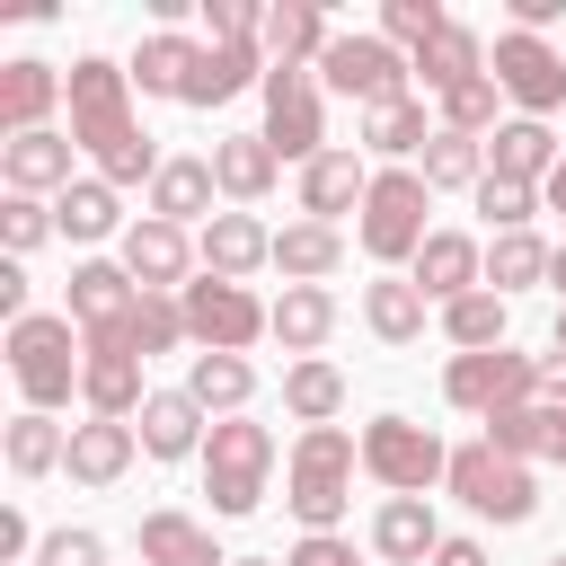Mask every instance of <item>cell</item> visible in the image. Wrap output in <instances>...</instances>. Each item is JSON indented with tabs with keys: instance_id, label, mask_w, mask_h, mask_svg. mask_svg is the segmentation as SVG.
I'll return each instance as SVG.
<instances>
[{
	"instance_id": "bcb514c9",
	"label": "cell",
	"mask_w": 566,
	"mask_h": 566,
	"mask_svg": "<svg viewBox=\"0 0 566 566\" xmlns=\"http://www.w3.org/2000/svg\"><path fill=\"white\" fill-rule=\"evenodd\" d=\"M442 27H451V18H442L433 0H389V9H380V44H416V53H424Z\"/></svg>"
},
{
	"instance_id": "f6af8a7d",
	"label": "cell",
	"mask_w": 566,
	"mask_h": 566,
	"mask_svg": "<svg viewBox=\"0 0 566 566\" xmlns=\"http://www.w3.org/2000/svg\"><path fill=\"white\" fill-rule=\"evenodd\" d=\"M478 212L495 221V239H513V230L539 212V186H522V177H478Z\"/></svg>"
},
{
	"instance_id": "681fc988",
	"label": "cell",
	"mask_w": 566,
	"mask_h": 566,
	"mask_svg": "<svg viewBox=\"0 0 566 566\" xmlns=\"http://www.w3.org/2000/svg\"><path fill=\"white\" fill-rule=\"evenodd\" d=\"M35 566H106V539H97V531H53V539L35 548Z\"/></svg>"
},
{
	"instance_id": "f907efd6",
	"label": "cell",
	"mask_w": 566,
	"mask_h": 566,
	"mask_svg": "<svg viewBox=\"0 0 566 566\" xmlns=\"http://www.w3.org/2000/svg\"><path fill=\"white\" fill-rule=\"evenodd\" d=\"M283 566H354V548H345L336 531H310V539H301V548H292Z\"/></svg>"
},
{
	"instance_id": "8992f818",
	"label": "cell",
	"mask_w": 566,
	"mask_h": 566,
	"mask_svg": "<svg viewBox=\"0 0 566 566\" xmlns=\"http://www.w3.org/2000/svg\"><path fill=\"white\" fill-rule=\"evenodd\" d=\"M424 168H380L371 177V195H363V256H380V265H416V248L433 239L424 230Z\"/></svg>"
},
{
	"instance_id": "277c9868",
	"label": "cell",
	"mask_w": 566,
	"mask_h": 566,
	"mask_svg": "<svg viewBox=\"0 0 566 566\" xmlns=\"http://www.w3.org/2000/svg\"><path fill=\"white\" fill-rule=\"evenodd\" d=\"M265 469H274V433L265 424H248V416H221L212 433H203V495H212V513H256L265 504Z\"/></svg>"
},
{
	"instance_id": "db71d44e",
	"label": "cell",
	"mask_w": 566,
	"mask_h": 566,
	"mask_svg": "<svg viewBox=\"0 0 566 566\" xmlns=\"http://www.w3.org/2000/svg\"><path fill=\"white\" fill-rule=\"evenodd\" d=\"M0 310H9V318H27V265H18V256L0 265Z\"/></svg>"
},
{
	"instance_id": "7a4b0ae2",
	"label": "cell",
	"mask_w": 566,
	"mask_h": 566,
	"mask_svg": "<svg viewBox=\"0 0 566 566\" xmlns=\"http://www.w3.org/2000/svg\"><path fill=\"white\" fill-rule=\"evenodd\" d=\"M354 469H363V442L345 424H301V442L283 460V504L310 531H336V513L354 504Z\"/></svg>"
},
{
	"instance_id": "7bdbcfd3",
	"label": "cell",
	"mask_w": 566,
	"mask_h": 566,
	"mask_svg": "<svg viewBox=\"0 0 566 566\" xmlns=\"http://www.w3.org/2000/svg\"><path fill=\"white\" fill-rule=\"evenodd\" d=\"M548 256H557V248H539L531 230H513V239H495V248H486V283H495V292H522V283H539V274H548Z\"/></svg>"
},
{
	"instance_id": "4dcf8cb0",
	"label": "cell",
	"mask_w": 566,
	"mask_h": 566,
	"mask_svg": "<svg viewBox=\"0 0 566 566\" xmlns=\"http://www.w3.org/2000/svg\"><path fill=\"white\" fill-rule=\"evenodd\" d=\"M186 398H195L203 416H212V407H221V416H239V407L256 398L248 354H195V363H186Z\"/></svg>"
},
{
	"instance_id": "4316f807",
	"label": "cell",
	"mask_w": 566,
	"mask_h": 566,
	"mask_svg": "<svg viewBox=\"0 0 566 566\" xmlns=\"http://www.w3.org/2000/svg\"><path fill=\"white\" fill-rule=\"evenodd\" d=\"M371 548H380L389 566H424V557L442 548L433 504H424V495H389V504H380V522H371Z\"/></svg>"
},
{
	"instance_id": "94428289",
	"label": "cell",
	"mask_w": 566,
	"mask_h": 566,
	"mask_svg": "<svg viewBox=\"0 0 566 566\" xmlns=\"http://www.w3.org/2000/svg\"><path fill=\"white\" fill-rule=\"evenodd\" d=\"M557 354H566V310H557Z\"/></svg>"
},
{
	"instance_id": "d590c367",
	"label": "cell",
	"mask_w": 566,
	"mask_h": 566,
	"mask_svg": "<svg viewBox=\"0 0 566 566\" xmlns=\"http://www.w3.org/2000/svg\"><path fill=\"white\" fill-rule=\"evenodd\" d=\"M195 53H203V44H186L177 27H159V35H142V53H133V80H142L150 97H186V71H195Z\"/></svg>"
},
{
	"instance_id": "b9f144b4",
	"label": "cell",
	"mask_w": 566,
	"mask_h": 566,
	"mask_svg": "<svg viewBox=\"0 0 566 566\" xmlns=\"http://www.w3.org/2000/svg\"><path fill=\"white\" fill-rule=\"evenodd\" d=\"M478 177H486V142H469V133H433L424 142V186H469L478 195Z\"/></svg>"
},
{
	"instance_id": "7402d4cb",
	"label": "cell",
	"mask_w": 566,
	"mask_h": 566,
	"mask_svg": "<svg viewBox=\"0 0 566 566\" xmlns=\"http://www.w3.org/2000/svg\"><path fill=\"white\" fill-rule=\"evenodd\" d=\"M486 177L548 186V177H557V133H548L539 115H513V124H495V142H486Z\"/></svg>"
},
{
	"instance_id": "7c38bea8",
	"label": "cell",
	"mask_w": 566,
	"mask_h": 566,
	"mask_svg": "<svg viewBox=\"0 0 566 566\" xmlns=\"http://www.w3.org/2000/svg\"><path fill=\"white\" fill-rule=\"evenodd\" d=\"M495 88H504L522 115H548V106H566V53H548V35L504 27V35H495Z\"/></svg>"
},
{
	"instance_id": "d6a6232c",
	"label": "cell",
	"mask_w": 566,
	"mask_h": 566,
	"mask_svg": "<svg viewBox=\"0 0 566 566\" xmlns=\"http://www.w3.org/2000/svg\"><path fill=\"white\" fill-rule=\"evenodd\" d=\"M363 318H371L380 345H416V336H424V292H416L407 274H380V283L363 292Z\"/></svg>"
},
{
	"instance_id": "d4e9b609",
	"label": "cell",
	"mask_w": 566,
	"mask_h": 566,
	"mask_svg": "<svg viewBox=\"0 0 566 566\" xmlns=\"http://www.w3.org/2000/svg\"><path fill=\"white\" fill-rule=\"evenodd\" d=\"M327 336H336V292H327V283H283V301H274V345L310 363Z\"/></svg>"
},
{
	"instance_id": "44dd1931",
	"label": "cell",
	"mask_w": 566,
	"mask_h": 566,
	"mask_svg": "<svg viewBox=\"0 0 566 566\" xmlns=\"http://www.w3.org/2000/svg\"><path fill=\"white\" fill-rule=\"evenodd\" d=\"M239 88H265V53L256 44H203L186 71V106H230Z\"/></svg>"
},
{
	"instance_id": "74e56055",
	"label": "cell",
	"mask_w": 566,
	"mask_h": 566,
	"mask_svg": "<svg viewBox=\"0 0 566 566\" xmlns=\"http://www.w3.org/2000/svg\"><path fill=\"white\" fill-rule=\"evenodd\" d=\"M53 230H62V239H106V230H115V186H106V177L62 186V195H53Z\"/></svg>"
},
{
	"instance_id": "f5cc1de1",
	"label": "cell",
	"mask_w": 566,
	"mask_h": 566,
	"mask_svg": "<svg viewBox=\"0 0 566 566\" xmlns=\"http://www.w3.org/2000/svg\"><path fill=\"white\" fill-rule=\"evenodd\" d=\"M27 548H44V539H35V531H27V513L9 504V513H0V557H27Z\"/></svg>"
},
{
	"instance_id": "2e32d148",
	"label": "cell",
	"mask_w": 566,
	"mask_h": 566,
	"mask_svg": "<svg viewBox=\"0 0 566 566\" xmlns=\"http://www.w3.org/2000/svg\"><path fill=\"white\" fill-rule=\"evenodd\" d=\"M71 133H18V142H0V177H9V195H62V186H80L71 177Z\"/></svg>"
},
{
	"instance_id": "ba28073f",
	"label": "cell",
	"mask_w": 566,
	"mask_h": 566,
	"mask_svg": "<svg viewBox=\"0 0 566 566\" xmlns=\"http://www.w3.org/2000/svg\"><path fill=\"white\" fill-rule=\"evenodd\" d=\"M186 336H195L203 354H248L256 336H274V310H265L248 283L203 274V283H186Z\"/></svg>"
},
{
	"instance_id": "83f0119b",
	"label": "cell",
	"mask_w": 566,
	"mask_h": 566,
	"mask_svg": "<svg viewBox=\"0 0 566 566\" xmlns=\"http://www.w3.org/2000/svg\"><path fill=\"white\" fill-rule=\"evenodd\" d=\"M486 442L513 451V460H557L566 469V407H504V416H486Z\"/></svg>"
},
{
	"instance_id": "680465c9",
	"label": "cell",
	"mask_w": 566,
	"mask_h": 566,
	"mask_svg": "<svg viewBox=\"0 0 566 566\" xmlns=\"http://www.w3.org/2000/svg\"><path fill=\"white\" fill-rule=\"evenodd\" d=\"M548 283H557V292H566V248H557V256H548Z\"/></svg>"
},
{
	"instance_id": "484cf974",
	"label": "cell",
	"mask_w": 566,
	"mask_h": 566,
	"mask_svg": "<svg viewBox=\"0 0 566 566\" xmlns=\"http://www.w3.org/2000/svg\"><path fill=\"white\" fill-rule=\"evenodd\" d=\"M212 195H221V177H212V159H168L159 177H150V221H212Z\"/></svg>"
},
{
	"instance_id": "cb8c5ba5",
	"label": "cell",
	"mask_w": 566,
	"mask_h": 566,
	"mask_svg": "<svg viewBox=\"0 0 566 566\" xmlns=\"http://www.w3.org/2000/svg\"><path fill=\"white\" fill-rule=\"evenodd\" d=\"M133 433H142L150 460H186V451H203V407L186 389H150L142 416H133Z\"/></svg>"
},
{
	"instance_id": "ffe728a7",
	"label": "cell",
	"mask_w": 566,
	"mask_h": 566,
	"mask_svg": "<svg viewBox=\"0 0 566 566\" xmlns=\"http://www.w3.org/2000/svg\"><path fill=\"white\" fill-rule=\"evenodd\" d=\"M363 195H371V168H363L354 150H318V159L301 168V212L327 221V230H336V212H363Z\"/></svg>"
},
{
	"instance_id": "816d5d0a",
	"label": "cell",
	"mask_w": 566,
	"mask_h": 566,
	"mask_svg": "<svg viewBox=\"0 0 566 566\" xmlns=\"http://www.w3.org/2000/svg\"><path fill=\"white\" fill-rule=\"evenodd\" d=\"M566 18V0H513V27L522 35H539V27H557Z\"/></svg>"
},
{
	"instance_id": "e0dca14e",
	"label": "cell",
	"mask_w": 566,
	"mask_h": 566,
	"mask_svg": "<svg viewBox=\"0 0 566 566\" xmlns=\"http://www.w3.org/2000/svg\"><path fill=\"white\" fill-rule=\"evenodd\" d=\"M256 265H274V230H265L256 212H212V221H203V274L248 283Z\"/></svg>"
},
{
	"instance_id": "7dc6e473",
	"label": "cell",
	"mask_w": 566,
	"mask_h": 566,
	"mask_svg": "<svg viewBox=\"0 0 566 566\" xmlns=\"http://www.w3.org/2000/svg\"><path fill=\"white\" fill-rule=\"evenodd\" d=\"M0 239H9V256L44 248V239H53V203H35V195H9V203H0Z\"/></svg>"
},
{
	"instance_id": "6da1fadb",
	"label": "cell",
	"mask_w": 566,
	"mask_h": 566,
	"mask_svg": "<svg viewBox=\"0 0 566 566\" xmlns=\"http://www.w3.org/2000/svg\"><path fill=\"white\" fill-rule=\"evenodd\" d=\"M71 142L97 159L106 186H142V177L168 168L150 150V133L133 124V71H115L106 53H80L71 62Z\"/></svg>"
},
{
	"instance_id": "8fae6325",
	"label": "cell",
	"mask_w": 566,
	"mask_h": 566,
	"mask_svg": "<svg viewBox=\"0 0 566 566\" xmlns=\"http://www.w3.org/2000/svg\"><path fill=\"white\" fill-rule=\"evenodd\" d=\"M265 142H274V159H301V168L327 150L318 71H265Z\"/></svg>"
},
{
	"instance_id": "9c48e42d",
	"label": "cell",
	"mask_w": 566,
	"mask_h": 566,
	"mask_svg": "<svg viewBox=\"0 0 566 566\" xmlns=\"http://www.w3.org/2000/svg\"><path fill=\"white\" fill-rule=\"evenodd\" d=\"M531 389H539V363H531V354H513V345H495V354H451V371H442V398H451V407H469V416L531 407Z\"/></svg>"
},
{
	"instance_id": "60d3db41",
	"label": "cell",
	"mask_w": 566,
	"mask_h": 566,
	"mask_svg": "<svg viewBox=\"0 0 566 566\" xmlns=\"http://www.w3.org/2000/svg\"><path fill=\"white\" fill-rule=\"evenodd\" d=\"M124 336H133V354H142V363H150V354H177V345H186V301L142 292V310L124 318Z\"/></svg>"
},
{
	"instance_id": "836d02e7",
	"label": "cell",
	"mask_w": 566,
	"mask_h": 566,
	"mask_svg": "<svg viewBox=\"0 0 566 566\" xmlns=\"http://www.w3.org/2000/svg\"><path fill=\"white\" fill-rule=\"evenodd\" d=\"M416 71H424V88H442V97H451L460 80H478V71H486V44H478V27H460V18H451V27H442L424 53H416Z\"/></svg>"
},
{
	"instance_id": "5b68a950",
	"label": "cell",
	"mask_w": 566,
	"mask_h": 566,
	"mask_svg": "<svg viewBox=\"0 0 566 566\" xmlns=\"http://www.w3.org/2000/svg\"><path fill=\"white\" fill-rule=\"evenodd\" d=\"M442 486H451L478 522H531V513H539V478H531V460L495 451L486 433L451 451V478H442Z\"/></svg>"
},
{
	"instance_id": "11a10c76",
	"label": "cell",
	"mask_w": 566,
	"mask_h": 566,
	"mask_svg": "<svg viewBox=\"0 0 566 566\" xmlns=\"http://www.w3.org/2000/svg\"><path fill=\"white\" fill-rule=\"evenodd\" d=\"M433 566H486V548H478V539H442V548H433Z\"/></svg>"
},
{
	"instance_id": "8d00e7d4",
	"label": "cell",
	"mask_w": 566,
	"mask_h": 566,
	"mask_svg": "<svg viewBox=\"0 0 566 566\" xmlns=\"http://www.w3.org/2000/svg\"><path fill=\"white\" fill-rule=\"evenodd\" d=\"M283 407H292L301 424H336V407H345V371L318 363V354L292 363V371H283Z\"/></svg>"
},
{
	"instance_id": "f35d334b",
	"label": "cell",
	"mask_w": 566,
	"mask_h": 566,
	"mask_svg": "<svg viewBox=\"0 0 566 566\" xmlns=\"http://www.w3.org/2000/svg\"><path fill=\"white\" fill-rule=\"evenodd\" d=\"M433 142V124H424V106L416 97H398V106H371L363 115V150H380V159H407V150H424Z\"/></svg>"
},
{
	"instance_id": "91938a15",
	"label": "cell",
	"mask_w": 566,
	"mask_h": 566,
	"mask_svg": "<svg viewBox=\"0 0 566 566\" xmlns=\"http://www.w3.org/2000/svg\"><path fill=\"white\" fill-rule=\"evenodd\" d=\"M230 566H283V557H230Z\"/></svg>"
},
{
	"instance_id": "ab89813d",
	"label": "cell",
	"mask_w": 566,
	"mask_h": 566,
	"mask_svg": "<svg viewBox=\"0 0 566 566\" xmlns=\"http://www.w3.org/2000/svg\"><path fill=\"white\" fill-rule=\"evenodd\" d=\"M442 336H451L460 354H495V345H504V292H469V301H451V310H442Z\"/></svg>"
},
{
	"instance_id": "603a6c76",
	"label": "cell",
	"mask_w": 566,
	"mask_h": 566,
	"mask_svg": "<svg viewBox=\"0 0 566 566\" xmlns=\"http://www.w3.org/2000/svg\"><path fill=\"white\" fill-rule=\"evenodd\" d=\"M186 256H195V248H186L177 221H133V230H124V274H133L142 292H168V283L186 292Z\"/></svg>"
},
{
	"instance_id": "ee69618b",
	"label": "cell",
	"mask_w": 566,
	"mask_h": 566,
	"mask_svg": "<svg viewBox=\"0 0 566 566\" xmlns=\"http://www.w3.org/2000/svg\"><path fill=\"white\" fill-rule=\"evenodd\" d=\"M495 97H504V88H495V71L460 80V88L442 97V133H469V142H478V133H495Z\"/></svg>"
},
{
	"instance_id": "d6986e66",
	"label": "cell",
	"mask_w": 566,
	"mask_h": 566,
	"mask_svg": "<svg viewBox=\"0 0 566 566\" xmlns=\"http://www.w3.org/2000/svg\"><path fill=\"white\" fill-rule=\"evenodd\" d=\"M133 451H142V433L124 424V416H88V424H71V486H115L124 469H133Z\"/></svg>"
},
{
	"instance_id": "4fadbf2b",
	"label": "cell",
	"mask_w": 566,
	"mask_h": 566,
	"mask_svg": "<svg viewBox=\"0 0 566 566\" xmlns=\"http://www.w3.org/2000/svg\"><path fill=\"white\" fill-rule=\"evenodd\" d=\"M80 398H88V416H142V354H133V336L124 327H106V336H88V363H80Z\"/></svg>"
},
{
	"instance_id": "9a60e30c",
	"label": "cell",
	"mask_w": 566,
	"mask_h": 566,
	"mask_svg": "<svg viewBox=\"0 0 566 566\" xmlns=\"http://www.w3.org/2000/svg\"><path fill=\"white\" fill-rule=\"evenodd\" d=\"M71 97V71H53V62H0V133L18 142V133H44V115Z\"/></svg>"
},
{
	"instance_id": "f546056e",
	"label": "cell",
	"mask_w": 566,
	"mask_h": 566,
	"mask_svg": "<svg viewBox=\"0 0 566 566\" xmlns=\"http://www.w3.org/2000/svg\"><path fill=\"white\" fill-rule=\"evenodd\" d=\"M274 142L265 133H230V142H212V177H221V195H239V203H256L265 186H274Z\"/></svg>"
},
{
	"instance_id": "c3c4849f",
	"label": "cell",
	"mask_w": 566,
	"mask_h": 566,
	"mask_svg": "<svg viewBox=\"0 0 566 566\" xmlns=\"http://www.w3.org/2000/svg\"><path fill=\"white\" fill-rule=\"evenodd\" d=\"M256 27H265L256 0H203V35L212 44H256Z\"/></svg>"
},
{
	"instance_id": "30bf717a",
	"label": "cell",
	"mask_w": 566,
	"mask_h": 566,
	"mask_svg": "<svg viewBox=\"0 0 566 566\" xmlns=\"http://www.w3.org/2000/svg\"><path fill=\"white\" fill-rule=\"evenodd\" d=\"M407 71H416V62H398V44H380V35H336V44L318 53V80H327L336 97H363V115H371V106H398V97H407Z\"/></svg>"
},
{
	"instance_id": "6f0895ef",
	"label": "cell",
	"mask_w": 566,
	"mask_h": 566,
	"mask_svg": "<svg viewBox=\"0 0 566 566\" xmlns=\"http://www.w3.org/2000/svg\"><path fill=\"white\" fill-rule=\"evenodd\" d=\"M539 203H548V212H566V159H557V177L539 186Z\"/></svg>"
},
{
	"instance_id": "3957f363",
	"label": "cell",
	"mask_w": 566,
	"mask_h": 566,
	"mask_svg": "<svg viewBox=\"0 0 566 566\" xmlns=\"http://www.w3.org/2000/svg\"><path fill=\"white\" fill-rule=\"evenodd\" d=\"M80 363H88V345H71V310H27V318H9V380H18V398H27L35 416H53V407L80 389Z\"/></svg>"
},
{
	"instance_id": "f1b7e54d",
	"label": "cell",
	"mask_w": 566,
	"mask_h": 566,
	"mask_svg": "<svg viewBox=\"0 0 566 566\" xmlns=\"http://www.w3.org/2000/svg\"><path fill=\"white\" fill-rule=\"evenodd\" d=\"M142 566H230V557L212 548L203 522H186V513H142Z\"/></svg>"
},
{
	"instance_id": "6125c7cd",
	"label": "cell",
	"mask_w": 566,
	"mask_h": 566,
	"mask_svg": "<svg viewBox=\"0 0 566 566\" xmlns=\"http://www.w3.org/2000/svg\"><path fill=\"white\" fill-rule=\"evenodd\" d=\"M548 566H566V548H557V557H548Z\"/></svg>"
},
{
	"instance_id": "5bb4252c",
	"label": "cell",
	"mask_w": 566,
	"mask_h": 566,
	"mask_svg": "<svg viewBox=\"0 0 566 566\" xmlns=\"http://www.w3.org/2000/svg\"><path fill=\"white\" fill-rule=\"evenodd\" d=\"M407 283H416L424 301H442V310H451V301H469V292L486 283V248H478V239H460V230H433V239L416 248Z\"/></svg>"
},
{
	"instance_id": "e575fe53",
	"label": "cell",
	"mask_w": 566,
	"mask_h": 566,
	"mask_svg": "<svg viewBox=\"0 0 566 566\" xmlns=\"http://www.w3.org/2000/svg\"><path fill=\"white\" fill-rule=\"evenodd\" d=\"M0 451H9V469H18V478H53V469L71 460V433H62L53 416H35V407H27V416H9V442H0Z\"/></svg>"
},
{
	"instance_id": "52a82bcc",
	"label": "cell",
	"mask_w": 566,
	"mask_h": 566,
	"mask_svg": "<svg viewBox=\"0 0 566 566\" xmlns=\"http://www.w3.org/2000/svg\"><path fill=\"white\" fill-rule=\"evenodd\" d=\"M363 469H371L380 486H398V495H424L433 478H451V451H442V433L416 424V416H371V424H363Z\"/></svg>"
},
{
	"instance_id": "9f6ffc18",
	"label": "cell",
	"mask_w": 566,
	"mask_h": 566,
	"mask_svg": "<svg viewBox=\"0 0 566 566\" xmlns=\"http://www.w3.org/2000/svg\"><path fill=\"white\" fill-rule=\"evenodd\" d=\"M539 389H548V407H566V354H548V363H539Z\"/></svg>"
},
{
	"instance_id": "1f68e13d",
	"label": "cell",
	"mask_w": 566,
	"mask_h": 566,
	"mask_svg": "<svg viewBox=\"0 0 566 566\" xmlns=\"http://www.w3.org/2000/svg\"><path fill=\"white\" fill-rule=\"evenodd\" d=\"M274 265H283L292 283H327V274L345 265V239H336L327 221H292V230H274Z\"/></svg>"
},
{
	"instance_id": "ac0fdd59",
	"label": "cell",
	"mask_w": 566,
	"mask_h": 566,
	"mask_svg": "<svg viewBox=\"0 0 566 566\" xmlns=\"http://www.w3.org/2000/svg\"><path fill=\"white\" fill-rule=\"evenodd\" d=\"M142 310V283L124 274V265H106V256H88V265H71V318L88 327V336H106V327H124Z\"/></svg>"
}]
</instances>
